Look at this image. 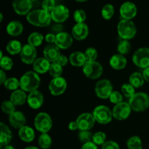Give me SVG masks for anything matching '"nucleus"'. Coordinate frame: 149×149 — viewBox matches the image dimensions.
Returning <instances> with one entry per match:
<instances>
[{
    "label": "nucleus",
    "mask_w": 149,
    "mask_h": 149,
    "mask_svg": "<svg viewBox=\"0 0 149 149\" xmlns=\"http://www.w3.org/2000/svg\"><path fill=\"white\" fill-rule=\"evenodd\" d=\"M122 95L127 98H130L135 94V88L130 83H125L121 87Z\"/></svg>",
    "instance_id": "4c0bfd02"
},
{
    "label": "nucleus",
    "mask_w": 149,
    "mask_h": 149,
    "mask_svg": "<svg viewBox=\"0 0 149 149\" xmlns=\"http://www.w3.org/2000/svg\"><path fill=\"white\" fill-rule=\"evenodd\" d=\"M94 116L96 122L100 125H108L113 119V113L108 106L100 105L96 106L92 113Z\"/></svg>",
    "instance_id": "0eeeda50"
},
{
    "label": "nucleus",
    "mask_w": 149,
    "mask_h": 149,
    "mask_svg": "<svg viewBox=\"0 0 149 149\" xmlns=\"http://www.w3.org/2000/svg\"><path fill=\"white\" fill-rule=\"evenodd\" d=\"M32 1H38V0H31Z\"/></svg>",
    "instance_id": "680f3d73"
},
{
    "label": "nucleus",
    "mask_w": 149,
    "mask_h": 149,
    "mask_svg": "<svg viewBox=\"0 0 149 149\" xmlns=\"http://www.w3.org/2000/svg\"><path fill=\"white\" fill-rule=\"evenodd\" d=\"M18 135L20 139L25 143H31L34 140V130L31 127L25 125L18 130Z\"/></svg>",
    "instance_id": "cd10ccee"
},
{
    "label": "nucleus",
    "mask_w": 149,
    "mask_h": 149,
    "mask_svg": "<svg viewBox=\"0 0 149 149\" xmlns=\"http://www.w3.org/2000/svg\"><path fill=\"white\" fill-rule=\"evenodd\" d=\"M7 79V74H6L5 71L1 69V71H0V84L3 85Z\"/></svg>",
    "instance_id": "864d4df0"
},
{
    "label": "nucleus",
    "mask_w": 149,
    "mask_h": 149,
    "mask_svg": "<svg viewBox=\"0 0 149 149\" xmlns=\"http://www.w3.org/2000/svg\"><path fill=\"white\" fill-rule=\"evenodd\" d=\"M27 103L29 107L32 109H40L44 103V95L39 90H34L29 93L28 95Z\"/></svg>",
    "instance_id": "dca6fc26"
},
{
    "label": "nucleus",
    "mask_w": 149,
    "mask_h": 149,
    "mask_svg": "<svg viewBox=\"0 0 149 149\" xmlns=\"http://www.w3.org/2000/svg\"><path fill=\"white\" fill-rule=\"evenodd\" d=\"M109 64L113 69L116 71L123 70L127 64V60L125 55L120 54H115L111 57L109 60Z\"/></svg>",
    "instance_id": "5701e85b"
},
{
    "label": "nucleus",
    "mask_w": 149,
    "mask_h": 149,
    "mask_svg": "<svg viewBox=\"0 0 149 149\" xmlns=\"http://www.w3.org/2000/svg\"><path fill=\"white\" fill-rule=\"evenodd\" d=\"M127 146L128 149H143L142 141L139 136L134 135L127 141Z\"/></svg>",
    "instance_id": "473e14b6"
},
{
    "label": "nucleus",
    "mask_w": 149,
    "mask_h": 149,
    "mask_svg": "<svg viewBox=\"0 0 149 149\" xmlns=\"http://www.w3.org/2000/svg\"><path fill=\"white\" fill-rule=\"evenodd\" d=\"M109 99L111 103L113 104H119V103L123 102V95L119 91H113Z\"/></svg>",
    "instance_id": "a18cd8bd"
},
{
    "label": "nucleus",
    "mask_w": 149,
    "mask_h": 149,
    "mask_svg": "<svg viewBox=\"0 0 149 149\" xmlns=\"http://www.w3.org/2000/svg\"><path fill=\"white\" fill-rule=\"evenodd\" d=\"M40 84V77L34 71H27L20 78V88L26 93L37 90Z\"/></svg>",
    "instance_id": "f03ea898"
},
{
    "label": "nucleus",
    "mask_w": 149,
    "mask_h": 149,
    "mask_svg": "<svg viewBox=\"0 0 149 149\" xmlns=\"http://www.w3.org/2000/svg\"><path fill=\"white\" fill-rule=\"evenodd\" d=\"M128 103L132 111L138 113L145 111L149 107V95L143 92H138L129 99Z\"/></svg>",
    "instance_id": "7ed1b4c3"
},
{
    "label": "nucleus",
    "mask_w": 149,
    "mask_h": 149,
    "mask_svg": "<svg viewBox=\"0 0 149 149\" xmlns=\"http://www.w3.org/2000/svg\"><path fill=\"white\" fill-rule=\"evenodd\" d=\"M45 40V36L39 32H33L28 37V44L37 47H39Z\"/></svg>",
    "instance_id": "7c9ffc66"
},
{
    "label": "nucleus",
    "mask_w": 149,
    "mask_h": 149,
    "mask_svg": "<svg viewBox=\"0 0 149 149\" xmlns=\"http://www.w3.org/2000/svg\"><path fill=\"white\" fill-rule=\"evenodd\" d=\"M63 67L61 65L58 63L56 62H54L51 63L50 68L49 70V74L50 75V77H52V78H57V77H61L63 74Z\"/></svg>",
    "instance_id": "c9c22d12"
},
{
    "label": "nucleus",
    "mask_w": 149,
    "mask_h": 149,
    "mask_svg": "<svg viewBox=\"0 0 149 149\" xmlns=\"http://www.w3.org/2000/svg\"><path fill=\"white\" fill-rule=\"evenodd\" d=\"M63 26L61 23H55L50 26V32L56 35L63 32Z\"/></svg>",
    "instance_id": "09e8293b"
},
{
    "label": "nucleus",
    "mask_w": 149,
    "mask_h": 149,
    "mask_svg": "<svg viewBox=\"0 0 149 149\" xmlns=\"http://www.w3.org/2000/svg\"><path fill=\"white\" fill-rule=\"evenodd\" d=\"M68 62H69V59L64 55H60L59 58H58V60H57L56 61V63H58L59 64V65H61L62 67L65 66V65L68 63Z\"/></svg>",
    "instance_id": "8fccbe9b"
},
{
    "label": "nucleus",
    "mask_w": 149,
    "mask_h": 149,
    "mask_svg": "<svg viewBox=\"0 0 149 149\" xmlns=\"http://www.w3.org/2000/svg\"><path fill=\"white\" fill-rule=\"evenodd\" d=\"M77 1H79V2H84V1H87V0H76Z\"/></svg>",
    "instance_id": "052dcab7"
},
{
    "label": "nucleus",
    "mask_w": 149,
    "mask_h": 149,
    "mask_svg": "<svg viewBox=\"0 0 149 149\" xmlns=\"http://www.w3.org/2000/svg\"><path fill=\"white\" fill-rule=\"evenodd\" d=\"M3 20V14L2 13H0V22H2Z\"/></svg>",
    "instance_id": "bf43d9fd"
},
{
    "label": "nucleus",
    "mask_w": 149,
    "mask_h": 149,
    "mask_svg": "<svg viewBox=\"0 0 149 149\" xmlns=\"http://www.w3.org/2000/svg\"><path fill=\"white\" fill-rule=\"evenodd\" d=\"M61 49L55 45V44H49L47 45L43 49L44 58L50 63L56 62L61 54Z\"/></svg>",
    "instance_id": "412c9836"
},
{
    "label": "nucleus",
    "mask_w": 149,
    "mask_h": 149,
    "mask_svg": "<svg viewBox=\"0 0 149 149\" xmlns=\"http://www.w3.org/2000/svg\"><path fill=\"white\" fill-rule=\"evenodd\" d=\"M23 25L18 20H12L7 24L6 31L10 36L16 37L22 34L23 31Z\"/></svg>",
    "instance_id": "a878e982"
},
{
    "label": "nucleus",
    "mask_w": 149,
    "mask_h": 149,
    "mask_svg": "<svg viewBox=\"0 0 149 149\" xmlns=\"http://www.w3.org/2000/svg\"><path fill=\"white\" fill-rule=\"evenodd\" d=\"M68 130L71 131H75L77 130H78V125H77V123L76 121H73V122H71L69 124H68Z\"/></svg>",
    "instance_id": "5fc2aeb1"
},
{
    "label": "nucleus",
    "mask_w": 149,
    "mask_h": 149,
    "mask_svg": "<svg viewBox=\"0 0 149 149\" xmlns=\"http://www.w3.org/2000/svg\"><path fill=\"white\" fill-rule=\"evenodd\" d=\"M27 98L28 95H26V92L21 89H18L11 93L10 100H11L16 106H20L27 103Z\"/></svg>",
    "instance_id": "393cba45"
},
{
    "label": "nucleus",
    "mask_w": 149,
    "mask_h": 149,
    "mask_svg": "<svg viewBox=\"0 0 149 149\" xmlns=\"http://www.w3.org/2000/svg\"><path fill=\"white\" fill-rule=\"evenodd\" d=\"M117 32L122 39L130 40L137 33V28L132 20L122 19L117 25Z\"/></svg>",
    "instance_id": "20e7f679"
},
{
    "label": "nucleus",
    "mask_w": 149,
    "mask_h": 149,
    "mask_svg": "<svg viewBox=\"0 0 149 149\" xmlns=\"http://www.w3.org/2000/svg\"><path fill=\"white\" fill-rule=\"evenodd\" d=\"M74 20L77 23H84L87 18L86 13L83 10H77L74 13Z\"/></svg>",
    "instance_id": "c03bdc74"
},
{
    "label": "nucleus",
    "mask_w": 149,
    "mask_h": 149,
    "mask_svg": "<svg viewBox=\"0 0 149 149\" xmlns=\"http://www.w3.org/2000/svg\"><path fill=\"white\" fill-rule=\"evenodd\" d=\"M51 63H52L42 57V58H36L32 65H33V69L35 72L37 73L38 74H44L49 71Z\"/></svg>",
    "instance_id": "4be33fe9"
},
{
    "label": "nucleus",
    "mask_w": 149,
    "mask_h": 149,
    "mask_svg": "<svg viewBox=\"0 0 149 149\" xmlns=\"http://www.w3.org/2000/svg\"><path fill=\"white\" fill-rule=\"evenodd\" d=\"M3 86L7 90L15 91L16 90H18L20 87V79H17L15 77H10V78L7 79Z\"/></svg>",
    "instance_id": "f704fd0d"
},
{
    "label": "nucleus",
    "mask_w": 149,
    "mask_h": 149,
    "mask_svg": "<svg viewBox=\"0 0 149 149\" xmlns=\"http://www.w3.org/2000/svg\"><path fill=\"white\" fill-rule=\"evenodd\" d=\"M22 48H23V45H22L21 42L16 39H13L7 43V46H6V50L10 55H16L18 54L20 55Z\"/></svg>",
    "instance_id": "c85d7f7f"
},
{
    "label": "nucleus",
    "mask_w": 149,
    "mask_h": 149,
    "mask_svg": "<svg viewBox=\"0 0 149 149\" xmlns=\"http://www.w3.org/2000/svg\"><path fill=\"white\" fill-rule=\"evenodd\" d=\"M16 106L11 101V100H4L1 103V111L5 114L10 115L13 112L15 111Z\"/></svg>",
    "instance_id": "58836bf2"
},
{
    "label": "nucleus",
    "mask_w": 149,
    "mask_h": 149,
    "mask_svg": "<svg viewBox=\"0 0 149 149\" xmlns=\"http://www.w3.org/2000/svg\"><path fill=\"white\" fill-rule=\"evenodd\" d=\"M113 91V89L111 81L107 79L99 80L95 86V93L96 96L102 100L109 99Z\"/></svg>",
    "instance_id": "6e6552de"
},
{
    "label": "nucleus",
    "mask_w": 149,
    "mask_h": 149,
    "mask_svg": "<svg viewBox=\"0 0 149 149\" xmlns=\"http://www.w3.org/2000/svg\"><path fill=\"white\" fill-rule=\"evenodd\" d=\"M55 6V0H44L42 3V9L49 13L52 11Z\"/></svg>",
    "instance_id": "49530a36"
},
{
    "label": "nucleus",
    "mask_w": 149,
    "mask_h": 149,
    "mask_svg": "<svg viewBox=\"0 0 149 149\" xmlns=\"http://www.w3.org/2000/svg\"><path fill=\"white\" fill-rule=\"evenodd\" d=\"M132 109L128 103L122 102L113 106L112 109L113 116L115 119L119 121H123L127 119L131 114Z\"/></svg>",
    "instance_id": "f8f14e48"
},
{
    "label": "nucleus",
    "mask_w": 149,
    "mask_h": 149,
    "mask_svg": "<svg viewBox=\"0 0 149 149\" xmlns=\"http://www.w3.org/2000/svg\"><path fill=\"white\" fill-rule=\"evenodd\" d=\"M37 57L36 47L26 44L23 46L22 50L20 53V58L23 63L26 65H31L34 63Z\"/></svg>",
    "instance_id": "9b49d317"
},
{
    "label": "nucleus",
    "mask_w": 149,
    "mask_h": 149,
    "mask_svg": "<svg viewBox=\"0 0 149 149\" xmlns=\"http://www.w3.org/2000/svg\"><path fill=\"white\" fill-rule=\"evenodd\" d=\"M142 74L144 79H145V81H147V82L149 83V67L143 69Z\"/></svg>",
    "instance_id": "6e6d98bb"
},
{
    "label": "nucleus",
    "mask_w": 149,
    "mask_h": 149,
    "mask_svg": "<svg viewBox=\"0 0 149 149\" xmlns=\"http://www.w3.org/2000/svg\"><path fill=\"white\" fill-rule=\"evenodd\" d=\"M131 49V44L129 40H125L122 39L119 41L117 45V51L118 53L122 55H126L130 52Z\"/></svg>",
    "instance_id": "72a5a7b5"
},
{
    "label": "nucleus",
    "mask_w": 149,
    "mask_h": 149,
    "mask_svg": "<svg viewBox=\"0 0 149 149\" xmlns=\"http://www.w3.org/2000/svg\"><path fill=\"white\" fill-rule=\"evenodd\" d=\"M14 11L19 15H27L32 8L31 0H13Z\"/></svg>",
    "instance_id": "a211bd4d"
},
{
    "label": "nucleus",
    "mask_w": 149,
    "mask_h": 149,
    "mask_svg": "<svg viewBox=\"0 0 149 149\" xmlns=\"http://www.w3.org/2000/svg\"><path fill=\"white\" fill-rule=\"evenodd\" d=\"M68 59L70 63L74 67H83L87 63V58L84 55V52L81 51H76L72 52L70 55Z\"/></svg>",
    "instance_id": "bb28decb"
},
{
    "label": "nucleus",
    "mask_w": 149,
    "mask_h": 149,
    "mask_svg": "<svg viewBox=\"0 0 149 149\" xmlns=\"http://www.w3.org/2000/svg\"><path fill=\"white\" fill-rule=\"evenodd\" d=\"M52 20L55 23H62L65 22L69 16V10L65 6L59 4L55 6V8L50 13Z\"/></svg>",
    "instance_id": "4468645a"
},
{
    "label": "nucleus",
    "mask_w": 149,
    "mask_h": 149,
    "mask_svg": "<svg viewBox=\"0 0 149 149\" xmlns=\"http://www.w3.org/2000/svg\"><path fill=\"white\" fill-rule=\"evenodd\" d=\"M83 74L90 79H97L103 73V65L98 61H87L82 67Z\"/></svg>",
    "instance_id": "39448f33"
},
{
    "label": "nucleus",
    "mask_w": 149,
    "mask_h": 149,
    "mask_svg": "<svg viewBox=\"0 0 149 149\" xmlns=\"http://www.w3.org/2000/svg\"><path fill=\"white\" fill-rule=\"evenodd\" d=\"M49 91L53 96H59L63 94L67 88V81L63 77H60L57 78H52L49 81Z\"/></svg>",
    "instance_id": "9d476101"
},
{
    "label": "nucleus",
    "mask_w": 149,
    "mask_h": 149,
    "mask_svg": "<svg viewBox=\"0 0 149 149\" xmlns=\"http://www.w3.org/2000/svg\"><path fill=\"white\" fill-rule=\"evenodd\" d=\"M137 7L134 3L131 1H125L121 5L119 9V13L122 19L125 20H130L133 19L136 16Z\"/></svg>",
    "instance_id": "2eb2a0df"
},
{
    "label": "nucleus",
    "mask_w": 149,
    "mask_h": 149,
    "mask_svg": "<svg viewBox=\"0 0 149 149\" xmlns=\"http://www.w3.org/2000/svg\"><path fill=\"white\" fill-rule=\"evenodd\" d=\"M93 134L90 130L79 131L78 134V138L81 143L83 144L87 143L93 142Z\"/></svg>",
    "instance_id": "a19ab883"
},
{
    "label": "nucleus",
    "mask_w": 149,
    "mask_h": 149,
    "mask_svg": "<svg viewBox=\"0 0 149 149\" xmlns=\"http://www.w3.org/2000/svg\"><path fill=\"white\" fill-rule=\"evenodd\" d=\"M114 7L112 4H107L102 8L101 10V15L102 17L105 20H110L112 18V17L114 15Z\"/></svg>",
    "instance_id": "e433bc0d"
},
{
    "label": "nucleus",
    "mask_w": 149,
    "mask_h": 149,
    "mask_svg": "<svg viewBox=\"0 0 149 149\" xmlns=\"http://www.w3.org/2000/svg\"><path fill=\"white\" fill-rule=\"evenodd\" d=\"M24 149H39V148H37V147H36V146H28Z\"/></svg>",
    "instance_id": "13d9d810"
},
{
    "label": "nucleus",
    "mask_w": 149,
    "mask_h": 149,
    "mask_svg": "<svg viewBox=\"0 0 149 149\" xmlns=\"http://www.w3.org/2000/svg\"><path fill=\"white\" fill-rule=\"evenodd\" d=\"M145 82L143 74L139 72H134L130 76L129 83L135 88H140L143 87Z\"/></svg>",
    "instance_id": "c756f323"
},
{
    "label": "nucleus",
    "mask_w": 149,
    "mask_h": 149,
    "mask_svg": "<svg viewBox=\"0 0 149 149\" xmlns=\"http://www.w3.org/2000/svg\"><path fill=\"white\" fill-rule=\"evenodd\" d=\"M0 146L1 148L9 145L13 139V133L7 125L1 122L0 123Z\"/></svg>",
    "instance_id": "b1692460"
},
{
    "label": "nucleus",
    "mask_w": 149,
    "mask_h": 149,
    "mask_svg": "<svg viewBox=\"0 0 149 149\" xmlns=\"http://www.w3.org/2000/svg\"><path fill=\"white\" fill-rule=\"evenodd\" d=\"M45 40L49 44H55L56 40V34L53 33H48L45 36Z\"/></svg>",
    "instance_id": "3c124183"
},
{
    "label": "nucleus",
    "mask_w": 149,
    "mask_h": 149,
    "mask_svg": "<svg viewBox=\"0 0 149 149\" xmlns=\"http://www.w3.org/2000/svg\"><path fill=\"white\" fill-rule=\"evenodd\" d=\"M26 20L32 26L36 27H47L51 24L52 17L49 12L39 9L31 11L26 15Z\"/></svg>",
    "instance_id": "f257e3e1"
},
{
    "label": "nucleus",
    "mask_w": 149,
    "mask_h": 149,
    "mask_svg": "<svg viewBox=\"0 0 149 149\" xmlns=\"http://www.w3.org/2000/svg\"><path fill=\"white\" fill-rule=\"evenodd\" d=\"M93 142L97 146H103L106 142V134L102 131H98L93 134Z\"/></svg>",
    "instance_id": "ea45409f"
},
{
    "label": "nucleus",
    "mask_w": 149,
    "mask_h": 149,
    "mask_svg": "<svg viewBox=\"0 0 149 149\" xmlns=\"http://www.w3.org/2000/svg\"><path fill=\"white\" fill-rule=\"evenodd\" d=\"M84 55H85L87 61H95L97 60L98 53L95 48L94 47H88L84 51Z\"/></svg>",
    "instance_id": "37998d69"
},
{
    "label": "nucleus",
    "mask_w": 149,
    "mask_h": 149,
    "mask_svg": "<svg viewBox=\"0 0 149 149\" xmlns=\"http://www.w3.org/2000/svg\"><path fill=\"white\" fill-rule=\"evenodd\" d=\"M74 42V38L72 35L68 32L63 31L56 35V40L55 45L60 49H67L70 48Z\"/></svg>",
    "instance_id": "f3484780"
},
{
    "label": "nucleus",
    "mask_w": 149,
    "mask_h": 149,
    "mask_svg": "<svg viewBox=\"0 0 149 149\" xmlns=\"http://www.w3.org/2000/svg\"><path fill=\"white\" fill-rule=\"evenodd\" d=\"M9 123L15 129H20L26 125V118L25 114L23 112L15 111L9 115Z\"/></svg>",
    "instance_id": "aec40b11"
},
{
    "label": "nucleus",
    "mask_w": 149,
    "mask_h": 149,
    "mask_svg": "<svg viewBox=\"0 0 149 149\" xmlns=\"http://www.w3.org/2000/svg\"><path fill=\"white\" fill-rule=\"evenodd\" d=\"M101 146V149H120L119 144L113 141H106Z\"/></svg>",
    "instance_id": "de8ad7c7"
},
{
    "label": "nucleus",
    "mask_w": 149,
    "mask_h": 149,
    "mask_svg": "<svg viewBox=\"0 0 149 149\" xmlns=\"http://www.w3.org/2000/svg\"><path fill=\"white\" fill-rule=\"evenodd\" d=\"M2 149H15V148L13 146H12L7 145V146H6L3 147Z\"/></svg>",
    "instance_id": "4d7b16f0"
},
{
    "label": "nucleus",
    "mask_w": 149,
    "mask_h": 149,
    "mask_svg": "<svg viewBox=\"0 0 149 149\" xmlns=\"http://www.w3.org/2000/svg\"><path fill=\"white\" fill-rule=\"evenodd\" d=\"M34 127L41 133H47L52 127V118L46 112H40L35 116Z\"/></svg>",
    "instance_id": "423d86ee"
},
{
    "label": "nucleus",
    "mask_w": 149,
    "mask_h": 149,
    "mask_svg": "<svg viewBox=\"0 0 149 149\" xmlns=\"http://www.w3.org/2000/svg\"><path fill=\"white\" fill-rule=\"evenodd\" d=\"M78 130L79 131L90 130L95 126L96 121L91 113H83L77 117V120Z\"/></svg>",
    "instance_id": "ddd939ff"
},
{
    "label": "nucleus",
    "mask_w": 149,
    "mask_h": 149,
    "mask_svg": "<svg viewBox=\"0 0 149 149\" xmlns=\"http://www.w3.org/2000/svg\"><path fill=\"white\" fill-rule=\"evenodd\" d=\"M132 62L137 67L142 69L149 67V48L141 47L135 50L132 55Z\"/></svg>",
    "instance_id": "1a4fd4ad"
},
{
    "label": "nucleus",
    "mask_w": 149,
    "mask_h": 149,
    "mask_svg": "<svg viewBox=\"0 0 149 149\" xmlns=\"http://www.w3.org/2000/svg\"><path fill=\"white\" fill-rule=\"evenodd\" d=\"M73 38L77 41L84 40L89 35V27L86 23H76L71 29Z\"/></svg>",
    "instance_id": "6ab92c4d"
},
{
    "label": "nucleus",
    "mask_w": 149,
    "mask_h": 149,
    "mask_svg": "<svg viewBox=\"0 0 149 149\" xmlns=\"http://www.w3.org/2000/svg\"><path fill=\"white\" fill-rule=\"evenodd\" d=\"M81 149H98L97 146L95 145L93 142L87 143L83 144Z\"/></svg>",
    "instance_id": "603ef678"
},
{
    "label": "nucleus",
    "mask_w": 149,
    "mask_h": 149,
    "mask_svg": "<svg viewBox=\"0 0 149 149\" xmlns=\"http://www.w3.org/2000/svg\"><path fill=\"white\" fill-rule=\"evenodd\" d=\"M52 143V138L48 133H42L38 139L39 146L42 149H49Z\"/></svg>",
    "instance_id": "2f4dec72"
},
{
    "label": "nucleus",
    "mask_w": 149,
    "mask_h": 149,
    "mask_svg": "<svg viewBox=\"0 0 149 149\" xmlns=\"http://www.w3.org/2000/svg\"><path fill=\"white\" fill-rule=\"evenodd\" d=\"M0 66L4 71H10L13 67V61L8 56H3L0 58Z\"/></svg>",
    "instance_id": "79ce46f5"
}]
</instances>
